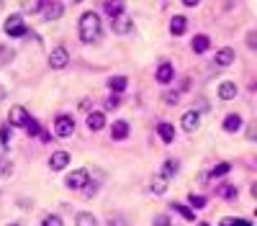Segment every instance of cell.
<instances>
[{
    "mask_svg": "<svg viewBox=\"0 0 257 226\" xmlns=\"http://www.w3.org/2000/svg\"><path fill=\"white\" fill-rule=\"evenodd\" d=\"M78 31H80V41L83 44H95L103 36V21L95 10H85L80 21H78Z\"/></svg>",
    "mask_w": 257,
    "mask_h": 226,
    "instance_id": "6da1fadb",
    "label": "cell"
},
{
    "mask_svg": "<svg viewBox=\"0 0 257 226\" xmlns=\"http://www.w3.org/2000/svg\"><path fill=\"white\" fill-rule=\"evenodd\" d=\"M72 134H75V118L70 113H59L54 118V137L67 139V137H72Z\"/></svg>",
    "mask_w": 257,
    "mask_h": 226,
    "instance_id": "7a4b0ae2",
    "label": "cell"
},
{
    "mask_svg": "<svg viewBox=\"0 0 257 226\" xmlns=\"http://www.w3.org/2000/svg\"><path fill=\"white\" fill-rule=\"evenodd\" d=\"M28 121H31V116H28V111L23 105H10V113H8V121H5L10 129H26Z\"/></svg>",
    "mask_w": 257,
    "mask_h": 226,
    "instance_id": "3957f363",
    "label": "cell"
},
{
    "mask_svg": "<svg viewBox=\"0 0 257 226\" xmlns=\"http://www.w3.org/2000/svg\"><path fill=\"white\" fill-rule=\"evenodd\" d=\"M3 28H5V34H8L10 39H21V36H26V31H28L21 13H13L10 18H5V26H3Z\"/></svg>",
    "mask_w": 257,
    "mask_h": 226,
    "instance_id": "277c9868",
    "label": "cell"
},
{
    "mask_svg": "<svg viewBox=\"0 0 257 226\" xmlns=\"http://www.w3.org/2000/svg\"><path fill=\"white\" fill-rule=\"evenodd\" d=\"M87 183H90V170H85V167L72 170V172L65 177V185H67L70 190H83Z\"/></svg>",
    "mask_w": 257,
    "mask_h": 226,
    "instance_id": "5b68a950",
    "label": "cell"
},
{
    "mask_svg": "<svg viewBox=\"0 0 257 226\" xmlns=\"http://www.w3.org/2000/svg\"><path fill=\"white\" fill-rule=\"evenodd\" d=\"M47 62H49L52 70H65V67L70 65V52H67L65 47H54V49L49 52V57H47Z\"/></svg>",
    "mask_w": 257,
    "mask_h": 226,
    "instance_id": "8992f818",
    "label": "cell"
},
{
    "mask_svg": "<svg viewBox=\"0 0 257 226\" xmlns=\"http://www.w3.org/2000/svg\"><path fill=\"white\" fill-rule=\"evenodd\" d=\"M180 126H183V131H188V134H195L198 126H201V111L198 108H188L183 113V118H180Z\"/></svg>",
    "mask_w": 257,
    "mask_h": 226,
    "instance_id": "52a82bcc",
    "label": "cell"
},
{
    "mask_svg": "<svg viewBox=\"0 0 257 226\" xmlns=\"http://www.w3.org/2000/svg\"><path fill=\"white\" fill-rule=\"evenodd\" d=\"M85 126H87V131H103L105 129V113L103 111H87V116H85Z\"/></svg>",
    "mask_w": 257,
    "mask_h": 226,
    "instance_id": "ba28073f",
    "label": "cell"
},
{
    "mask_svg": "<svg viewBox=\"0 0 257 226\" xmlns=\"http://www.w3.org/2000/svg\"><path fill=\"white\" fill-rule=\"evenodd\" d=\"M67 164H70V152H65V149H57V152L49 157V170L52 172L67 170Z\"/></svg>",
    "mask_w": 257,
    "mask_h": 226,
    "instance_id": "9c48e42d",
    "label": "cell"
},
{
    "mask_svg": "<svg viewBox=\"0 0 257 226\" xmlns=\"http://www.w3.org/2000/svg\"><path fill=\"white\" fill-rule=\"evenodd\" d=\"M155 80H157L160 85L172 82V80H175V67H172L170 62H160L157 70H155Z\"/></svg>",
    "mask_w": 257,
    "mask_h": 226,
    "instance_id": "30bf717a",
    "label": "cell"
},
{
    "mask_svg": "<svg viewBox=\"0 0 257 226\" xmlns=\"http://www.w3.org/2000/svg\"><path fill=\"white\" fill-rule=\"evenodd\" d=\"M111 26H113V34H118V36H126V34L134 31V21L126 16V13H124V16H118V18H113Z\"/></svg>",
    "mask_w": 257,
    "mask_h": 226,
    "instance_id": "8fae6325",
    "label": "cell"
},
{
    "mask_svg": "<svg viewBox=\"0 0 257 226\" xmlns=\"http://www.w3.org/2000/svg\"><path fill=\"white\" fill-rule=\"evenodd\" d=\"M234 59H237V52H234L232 47H221V49L214 54V65H216V67H229Z\"/></svg>",
    "mask_w": 257,
    "mask_h": 226,
    "instance_id": "7c38bea8",
    "label": "cell"
},
{
    "mask_svg": "<svg viewBox=\"0 0 257 226\" xmlns=\"http://www.w3.org/2000/svg\"><path fill=\"white\" fill-rule=\"evenodd\" d=\"M129 131H131L129 121H113V124H111V139L124 142V139L129 137Z\"/></svg>",
    "mask_w": 257,
    "mask_h": 226,
    "instance_id": "4fadbf2b",
    "label": "cell"
},
{
    "mask_svg": "<svg viewBox=\"0 0 257 226\" xmlns=\"http://www.w3.org/2000/svg\"><path fill=\"white\" fill-rule=\"evenodd\" d=\"M177 172H180V162H177V159H165L157 175H160V177H165V180H172Z\"/></svg>",
    "mask_w": 257,
    "mask_h": 226,
    "instance_id": "5bb4252c",
    "label": "cell"
},
{
    "mask_svg": "<svg viewBox=\"0 0 257 226\" xmlns=\"http://www.w3.org/2000/svg\"><path fill=\"white\" fill-rule=\"evenodd\" d=\"M219 98L221 100H234L237 98V93H239V87H237V82H232V80H226V82H221L219 85Z\"/></svg>",
    "mask_w": 257,
    "mask_h": 226,
    "instance_id": "9a60e30c",
    "label": "cell"
},
{
    "mask_svg": "<svg viewBox=\"0 0 257 226\" xmlns=\"http://www.w3.org/2000/svg\"><path fill=\"white\" fill-rule=\"evenodd\" d=\"M108 90L111 93H116V95H121V93H126V85H129V80L124 77V75H116V77H108Z\"/></svg>",
    "mask_w": 257,
    "mask_h": 226,
    "instance_id": "2e32d148",
    "label": "cell"
},
{
    "mask_svg": "<svg viewBox=\"0 0 257 226\" xmlns=\"http://www.w3.org/2000/svg\"><path fill=\"white\" fill-rule=\"evenodd\" d=\"M75 226H100V221L95 214H90V211H80V214L75 216Z\"/></svg>",
    "mask_w": 257,
    "mask_h": 226,
    "instance_id": "e0dca14e",
    "label": "cell"
},
{
    "mask_svg": "<svg viewBox=\"0 0 257 226\" xmlns=\"http://www.w3.org/2000/svg\"><path fill=\"white\" fill-rule=\"evenodd\" d=\"M44 8H47V13H44V21H57V18L65 16V5H62V3H49V5H44Z\"/></svg>",
    "mask_w": 257,
    "mask_h": 226,
    "instance_id": "ac0fdd59",
    "label": "cell"
},
{
    "mask_svg": "<svg viewBox=\"0 0 257 226\" xmlns=\"http://www.w3.org/2000/svg\"><path fill=\"white\" fill-rule=\"evenodd\" d=\"M188 31V21H185V16H175L172 21H170V34L172 36H183Z\"/></svg>",
    "mask_w": 257,
    "mask_h": 226,
    "instance_id": "d6986e66",
    "label": "cell"
},
{
    "mask_svg": "<svg viewBox=\"0 0 257 226\" xmlns=\"http://www.w3.org/2000/svg\"><path fill=\"white\" fill-rule=\"evenodd\" d=\"M157 134H160V139H162L165 144H170V142L175 139V126L168 124V121H162V124H157Z\"/></svg>",
    "mask_w": 257,
    "mask_h": 226,
    "instance_id": "ffe728a7",
    "label": "cell"
},
{
    "mask_svg": "<svg viewBox=\"0 0 257 226\" xmlns=\"http://www.w3.org/2000/svg\"><path fill=\"white\" fill-rule=\"evenodd\" d=\"M242 129V116L239 113H229L224 118V131H229V134H234V131H239Z\"/></svg>",
    "mask_w": 257,
    "mask_h": 226,
    "instance_id": "44dd1931",
    "label": "cell"
},
{
    "mask_svg": "<svg viewBox=\"0 0 257 226\" xmlns=\"http://www.w3.org/2000/svg\"><path fill=\"white\" fill-rule=\"evenodd\" d=\"M149 190H152L155 195H165V190H168V180L160 177V175H155L152 180H149Z\"/></svg>",
    "mask_w": 257,
    "mask_h": 226,
    "instance_id": "7402d4cb",
    "label": "cell"
},
{
    "mask_svg": "<svg viewBox=\"0 0 257 226\" xmlns=\"http://www.w3.org/2000/svg\"><path fill=\"white\" fill-rule=\"evenodd\" d=\"M190 47H193V52H195V54H203V52H208V47H211V41H208V36L198 34V36L193 39V44H190Z\"/></svg>",
    "mask_w": 257,
    "mask_h": 226,
    "instance_id": "603a6c76",
    "label": "cell"
},
{
    "mask_svg": "<svg viewBox=\"0 0 257 226\" xmlns=\"http://www.w3.org/2000/svg\"><path fill=\"white\" fill-rule=\"evenodd\" d=\"M105 13H108V16H111V21L113 18H118V16H124V5H121V3H105Z\"/></svg>",
    "mask_w": 257,
    "mask_h": 226,
    "instance_id": "cb8c5ba5",
    "label": "cell"
},
{
    "mask_svg": "<svg viewBox=\"0 0 257 226\" xmlns=\"http://www.w3.org/2000/svg\"><path fill=\"white\" fill-rule=\"evenodd\" d=\"M162 103L165 105H177L180 103V93H177V90H165V93H162Z\"/></svg>",
    "mask_w": 257,
    "mask_h": 226,
    "instance_id": "d4e9b609",
    "label": "cell"
},
{
    "mask_svg": "<svg viewBox=\"0 0 257 226\" xmlns=\"http://www.w3.org/2000/svg\"><path fill=\"white\" fill-rule=\"evenodd\" d=\"M226 172H232V164H229V162H221V164H216V167L211 170V177L216 180V177H224Z\"/></svg>",
    "mask_w": 257,
    "mask_h": 226,
    "instance_id": "484cf974",
    "label": "cell"
},
{
    "mask_svg": "<svg viewBox=\"0 0 257 226\" xmlns=\"http://www.w3.org/2000/svg\"><path fill=\"white\" fill-rule=\"evenodd\" d=\"M41 226H65V221H62V216L49 214V216H44V219H41Z\"/></svg>",
    "mask_w": 257,
    "mask_h": 226,
    "instance_id": "4316f807",
    "label": "cell"
},
{
    "mask_svg": "<svg viewBox=\"0 0 257 226\" xmlns=\"http://www.w3.org/2000/svg\"><path fill=\"white\" fill-rule=\"evenodd\" d=\"M172 211H177V214L183 216V219H188V221H195V214H193L190 208H185V206H180V203H172Z\"/></svg>",
    "mask_w": 257,
    "mask_h": 226,
    "instance_id": "83f0119b",
    "label": "cell"
},
{
    "mask_svg": "<svg viewBox=\"0 0 257 226\" xmlns=\"http://www.w3.org/2000/svg\"><path fill=\"white\" fill-rule=\"evenodd\" d=\"M13 59H16V52L0 47V65H8V62H13Z\"/></svg>",
    "mask_w": 257,
    "mask_h": 226,
    "instance_id": "f1b7e54d",
    "label": "cell"
},
{
    "mask_svg": "<svg viewBox=\"0 0 257 226\" xmlns=\"http://www.w3.org/2000/svg\"><path fill=\"white\" fill-rule=\"evenodd\" d=\"M0 144H3L5 149H8V144H10V126H8V124L0 126Z\"/></svg>",
    "mask_w": 257,
    "mask_h": 226,
    "instance_id": "f546056e",
    "label": "cell"
},
{
    "mask_svg": "<svg viewBox=\"0 0 257 226\" xmlns=\"http://www.w3.org/2000/svg\"><path fill=\"white\" fill-rule=\"evenodd\" d=\"M13 175V162L0 159V177H10Z\"/></svg>",
    "mask_w": 257,
    "mask_h": 226,
    "instance_id": "4dcf8cb0",
    "label": "cell"
},
{
    "mask_svg": "<svg viewBox=\"0 0 257 226\" xmlns=\"http://www.w3.org/2000/svg\"><path fill=\"white\" fill-rule=\"evenodd\" d=\"M152 226H172V219L168 214H157L155 221H152Z\"/></svg>",
    "mask_w": 257,
    "mask_h": 226,
    "instance_id": "1f68e13d",
    "label": "cell"
},
{
    "mask_svg": "<svg viewBox=\"0 0 257 226\" xmlns=\"http://www.w3.org/2000/svg\"><path fill=\"white\" fill-rule=\"evenodd\" d=\"M245 137H247L250 142H257V124H255V121H250V124H247V129H245Z\"/></svg>",
    "mask_w": 257,
    "mask_h": 226,
    "instance_id": "d6a6232c",
    "label": "cell"
},
{
    "mask_svg": "<svg viewBox=\"0 0 257 226\" xmlns=\"http://www.w3.org/2000/svg\"><path fill=\"white\" fill-rule=\"evenodd\" d=\"M188 201H190L193 208H203V206H206V198H201V195H190Z\"/></svg>",
    "mask_w": 257,
    "mask_h": 226,
    "instance_id": "836d02e7",
    "label": "cell"
},
{
    "mask_svg": "<svg viewBox=\"0 0 257 226\" xmlns=\"http://www.w3.org/2000/svg\"><path fill=\"white\" fill-rule=\"evenodd\" d=\"M26 13H39V8H44V3H23L21 5Z\"/></svg>",
    "mask_w": 257,
    "mask_h": 226,
    "instance_id": "e575fe53",
    "label": "cell"
},
{
    "mask_svg": "<svg viewBox=\"0 0 257 226\" xmlns=\"http://www.w3.org/2000/svg\"><path fill=\"white\" fill-rule=\"evenodd\" d=\"M234 193H237V188H232V185H224V188H221V195H224L226 201H232Z\"/></svg>",
    "mask_w": 257,
    "mask_h": 226,
    "instance_id": "d590c367",
    "label": "cell"
},
{
    "mask_svg": "<svg viewBox=\"0 0 257 226\" xmlns=\"http://www.w3.org/2000/svg\"><path fill=\"white\" fill-rule=\"evenodd\" d=\"M247 47H250V49H255V47H257V34H255V31H250V34H247Z\"/></svg>",
    "mask_w": 257,
    "mask_h": 226,
    "instance_id": "8d00e7d4",
    "label": "cell"
},
{
    "mask_svg": "<svg viewBox=\"0 0 257 226\" xmlns=\"http://www.w3.org/2000/svg\"><path fill=\"white\" fill-rule=\"evenodd\" d=\"M224 226H252L250 221H226Z\"/></svg>",
    "mask_w": 257,
    "mask_h": 226,
    "instance_id": "74e56055",
    "label": "cell"
},
{
    "mask_svg": "<svg viewBox=\"0 0 257 226\" xmlns=\"http://www.w3.org/2000/svg\"><path fill=\"white\" fill-rule=\"evenodd\" d=\"M105 105H108V108H116V105H118V95H116V98H108V103H105Z\"/></svg>",
    "mask_w": 257,
    "mask_h": 226,
    "instance_id": "f35d334b",
    "label": "cell"
},
{
    "mask_svg": "<svg viewBox=\"0 0 257 226\" xmlns=\"http://www.w3.org/2000/svg\"><path fill=\"white\" fill-rule=\"evenodd\" d=\"M5 95H8V90H5L3 85H0V100H5Z\"/></svg>",
    "mask_w": 257,
    "mask_h": 226,
    "instance_id": "ab89813d",
    "label": "cell"
},
{
    "mask_svg": "<svg viewBox=\"0 0 257 226\" xmlns=\"http://www.w3.org/2000/svg\"><path fill=\"white\" fill-rule=\"evenodd\" d=\"M8 226H21V224H8Z\"/></svg>",
    "mask_w": 257,
    "mask_h": 226,
    "instance_id": "60d3db41",
    "label": "cell"
},
{
    "mask_svg": "<svg viewBox=\"0 0 257 226\" xmlns=\"http://www.w3.org/2000/svg\"><path fill=\"white\" fill-rule=\"evenodd\" d=\"M198 226H208V224H198Z\"/></svg>",
    "mask_w": 257,
    "mask_h": 226,
    "instance_id": "b9f144b4",
    "label": "cell"
}]
</instances>
